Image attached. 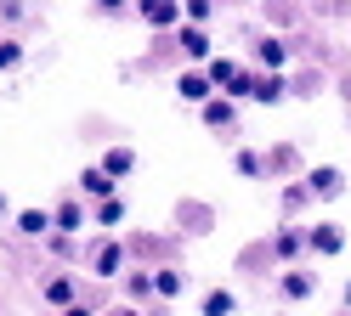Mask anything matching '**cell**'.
<instances>
[{
	"label": "cell",
	"mask_w": 351,
	"mask_h": 316,
	"mask_svg": "<svg viewBox=\"0 0 351 316\" xmlns=\"http://www.w3.org/2000/svg\"><path fill=\"white\" fill-rule=\"evenodd\" d=\"M312 293H317V271H306V265H289V271L278 277V300H283V305H306Z\"/></svg>",
	"instance_id": "cell-1"
},
{
	"label": "cell",
	"mask_w": 351,
	"mask_h": 316,
	"mask_svg": "<svg viewBox=\"0 0 351 316\" xmlns=\"http://www.w3.org/2000/svg\"><path fill=\"white\" fill-rule=\"evenodd\" d=\"M300 187L312 192L317 203H335V198L346 192V175H340L335 164H312V170H306V181H300Z\"/></svg>",
	"instance_id": "cell-2"
},
{
	"label": "cell",
	"mask_w": 351,
	"mask_h": 316,
	"mask_svg": "<svg viewBox=\"0 0 351 316\" xmlns=\"http://www.w3.org/2000/svg\"><path fill=\"white\" fill-rule=\"evenodd\" d=\"M340 248H346V232L335 220H317L312 232H306V254H340Z\"/></svg>",
	"instance_id": "cell-3"
},
{
	"label": "cell",
	"mask_w": 351,
	"mask_h": 316,
	"mask_svg": "<svg viewBox=\"0 0 351 316\" xmlns=\"http://www.w3.org/2000/svg\"><path fill=\"white\" fill-rule=\"evenodd\" d=\"M176 96H182V102H199V107H204V102L215 96V85L204 79V68H187V74H176Z\"/></svg>",
	"instance_id": "cell-4"
},
{
	"label": "cell",
	"mask_w": 351,
	"mask_h": 316,
	"mask_svg": "<svg viewBox=\"0 0 351 316\" xmlns=\"http://www.w3.org/2000/svg\"><path fill=\"white\" fill-rule=\"evenodd\" d=\"M97 170H102V175H108V181H114V187H119V181H125L130 170H136V147H108Z\"/></svg>",
	"instance_id": "cell-5"
},
{
	"label": "cell",
	"mask_w": 351,
	"mask_h": 316,
	"mask_svg": "<svg viewBox=\"0 0 351 316\" xmlns=\"http://www.w3.org/2000/svg\"><path fill=\"white\" fill-rule=\"evenodd\" d=\"M85 215H91V209H85V203H80V198H62V203H57V209H51V226H57V232H62V237H74V232H80V226H85Z\"/></svg>",
	"instance_id": "cell-6"
},
{
	"label": "cell",
	"mask_w": 351,
	"mask_h": 316,
	"mask_svg": "<svg viewBox=\"0 0 351 316\" xmlns=\"http://www.w3.org/2000/svg\"><path fill=\"white\" fill-rule=\"evenodd\" d=\"M40 300H46L51 311H69V305H80V288H74V277H46Z\"/></svg>",
	"instance_id": "cell-7"
},
{
	"label": "cell",
	"mask_w": 351,
	"mask_h": 316,
	"mask_svg": "<svg viewBox=\"0 0 351 316\" xmlns=\"http://www.w3.org/2000/svg\"><path fill=\"white\" fill-rule=\"evenodd\" d=\"M91 277H125V248L119 243H102L91 254Z\"/></svg>",
	"instance_id": "cell-8"
},
{
	"label": "cell",
	"mask_w": 351,
	"mask_h": 316,
	"mask_svg": "<svg viewBox=\"0 0 351 316\" xmlns=\"http://www.w3.org/2000/svg\"><path fill=\"white\" fill-rule=\"evenodd\" d=\"M80 198H91V209H97V203L119 198V192H114V181H108L102 170H80Z\"/></svg>",
	"instance_id": "cell-9"
},
{
	"label": "cell",
	"mask_w": 351,
	"mask_h": 316,
	"mask_svg": "<svg viewBox=\"0 0 351 316\" xmlns=\"http://www.w3.org/2000/svg\"><path fill=\"white\" fill-rule=\"evenodd\" d=\"M255 85H261V68H238V74L227 79V90H221V96L238 107V102H250V96H255Z\"/></svg>",
	"instance_id": "cell-10"
},
{
	"label": "cell",
	"mask_w": 351,
	"mask_h": 316,
	"mask_svg": "<svg viewBox=\"0 0 351 316\" xmlns=\"http://www.w3.org/2000/svg\"><path fill=\"white\" fill-rule=\"evenodd\" d=\"M272 254H278L283 265H295V260L306 254V232H295V226H283V232L272 237Z\"/></svg>",
	"instance_id": "cell-11"
},
{
	"label": "cell",
	"mask_w": 351,
	"mask_h": 316,
	"mask_svg": "<svg viewBox=\"0 0 351 316\" xmlns=\"http://www.w3.org/2000/svg\"><path fill=\"white\" fill-rule=\"evenodd\" d=\"M176 40H182V51H187L193 62H210V51H215L210 29H176Z\"/></svg>",
	"instance_id": "cell-12"
},
{
	"label": "cell",
	"mask_w": 351,
	"mask_h": 316,
	"mask_svg": "<svg viewBox=\"0 0 351 316\" xmlns=\"http://www.w3.org/2000/svg\"><path fill=\"white\" fill-rule=\"evenodd\" d=\"M283 57H289V51H283V40H272V34H255V62L267 68V74H278V68H283Z\"/></svg>",
	"instance_id": "cell-13"
},
{
	"label": "cell",
	"mask_w": 351,
	"mask_h": 316,
	"mask_svg": "<svg viewBox=\"0 0 351 316\" xmlns=\"http://www.w3.org/2000/svg\"><path fill=\"white\" fill-rule=\"evenodd\" d=\"M199 119H204V124H210V130H227V124H232V119H238V107H232V102H227V96H210V102H204V107H199Z\"/></svg>",
	"instance_id": "cell-14"
},
{
	"label": "cell",
	"mask_w": 351,
	"mask_h": 316,
	"mask_svg": "<svg viewBox=\"0 0 351 316\" xmlns=\"http://www.w3.org/2000/svg\"><path fill=\"white\" fill-rule=\"evenodd\" d=\"M182 288H187V277H182L176 265H159V271H153V293H159V300H176Z\"/></svg>",
	"instance_id": "cell-15"
},
{
	"label": "cell",
	"mask_w": 351,
	"mask_h": 316,
	"mask_svg": "<svg viewBox=\"0 0 351 316\" xmlns=\"http://www.w3.org/2000/svg\"><path fill=\"white\" fill-rule=\"evenodd\" d=\"M17 232L23 237H51V209H23L17 215Z\"/></svg>",
	"instance_id": "cell-16"
},
{
	"label": "cell",
	"mask_w": 351,
	"mask_h": 316,
	"mask_svg": "<svg viewBox=\"0 0 351 316\" xmlns=\"http://www.w3.org/2000/svg\"><path fill=\"white\" fill-rule=\"evenodd\" d=\"M199 311H204V316H232V311H238V293H232V288H210Z\"/></svg>",
	"instance_id": "cell-17"
},
{
	"label": "cell",
	"mask_w": 351,
	"mask_h": 316,
	"mask_svg": "<svg viewBox=\"0 0 351 316\" xmlns=\"http://www.w3.org/2000/svg\"><path fill=\"white\" fill-rule=\"evenodd\" d=\"M238 68H244V62H232V57H210V62H204V79H210L215 90H227V79L238 74Z\"/></svg>",
	"instance_id": "cell-18"
},
{
	"label": "cell",
	"mask_w": 351,
	"mask_h": 316,
	"mask_svg": "<svg viewBox=\"0 0 351 316\" xmlns=\"http://www.w3.org/2000/svg\"><path fill=\"white\" fill-rule=\"evenodd\" d=\"M283 96H289V79H283V74H261L255 102H283Z\"/></svg>",
	"instance_id": "cell-19"
},
{
	"label": "cell",
	"mask_w": 351,
	"mask_h": 316,
	"mask_svg": "<svg viewBox=\"0 0 351 316\" xmlns=\"http://www.w3.org/2000/svg\"><path fill=\"white\" fill-rule=\"evenodd\" d=\"M232 170H238V175H244V181H261V175H267V158H261L255 147H244V153H238V158H232Z\"/></svg>",
	"instance_id": "cell-20"
},
{
	"label": "cell",
	"mask_w": 351,
	"mask_h": 316,
	"mask_svg": "<svg viewBox=\"0 0 351 316\" xmlns=\"http://www.w3.org/2000/svg\"><path fill=\"white\" fill-rule=\"evenodd\" d=\"M91 220H97V226H108V232H114V226H125V198L97 203V209H91Z\"/></svg>",
	"instance_id": "cell-21"
},
{
	"label": "cell",
	"mask_w": 351,
	"mask_h": 316,
	"mask_svg": "<svg viewBox=\"0 0 351 316\" xmlns=\"http://www.w3.org/2000/svg\"><path fill=\"white\" fill-rule=\"evenodd\" d=\"M295 170H300V153H295V147H272L267 175H295Z\"/></svg>",
	"instance_id": "cell-22"
},
{
	"label": "cell",
	"mask_w": 351,
	"mask_h": 316,
	"mask_svg": "<svg viewBox=\"0 0 351 316\" xmlns=\"http://www.w3.org/2000/svg\"><path fill=\"white\" fill-rule=\"evenodd\" d=\"M142 23L165 29V23H182V6H142Z\"/></svg>",
	"instance_id": "cell-23"
},
{
	"label": "cell",
	"mask_w": 351,
	"mask_h": 316,
	"mask_svg": "<svg viewBox=\"0 0 351 316\" xmlns=\"http://www.w3.org/2000/svg\"><path fill=\"white\" fill-rule=\"evenodd\" d=\"M125 293H130V300H147V293H153V277H147V271H125Z\"/></svg>",
	"instance_id": "cell-24"
},
{
	"label": "cell",
	"mask_w": 351,
	"mask_h": 316,
	"mask_svg": "<svg viewBox=\"0 0 351 316\" xmlns=\"http://www.w3.org/2000/svg\"><path fill=\"white\" fill-rule=\"evenodd\" d=\"M306 203H312V192H306V187H300V181H295V187H289V192H283V215H300V209H306Z\"/></svg>",
	"instance_id": "cell-25"
},
{
	"label": "cell",
	"mask_w": 351,
	"mask_h": 316,
	"mask_svg": "<svg viewBox=\"0 0 351 316\" xmlns=\"http://www.w3.org/2000/svg\"><path fill=\"white\" fill-rule=\"evenodd\" d=\"M17 62H23V45H17V40H0V74H12Z\"/></svg>",
	"instance_id": "cell-26"
},
{
	"label": "cell",
	"mask_w": 351,
	"mask_h": 316,
	"mask_svg": "<svg viewBox=\"0 0 351 316\" xmlns=\"http://www.w3.org/2000/svg\"><path fill=\"white\" fill-rule=\"evenodd\" d=\"M182 17H193V23H210V6H204V0H187V6H182Z\"/></svg>",
	"instance_id": "cell-27"
},
{
	"label": "cell",
	"mask_w": 351,
	"mask_h": 316,
	"mask_svg": "<svg viewBox=\"0 0 351 316\" xmlns=\"http://www.w3.org/2000/svg\"><path fill=\"white\" fill-rule=\"evenodd\" d=\"M62 316H97L91 305H69V311H62Z\"/></svg>",
	"instance_id": "cell-28"
},
{
	"label": "cell",
	"mask_w": 351,
	"mask_h": 316,
	"mask_svg": "<svg viewBox=\"0 0 351 316\" xmlns=\"http://www.w3.org/2000/svg\"><path fill=\"white\" fill-rule=\"evenodd\" d=\"M108 316H142V311L136 305H119V311H108Z\"/></svg>",
	"instance_id": "cell-29"
},
{
	"label": "cell",
	"mask_w": 351,
	"mask_h": 316,
	"mask_svg": "<svg viewBox=\"0 0 351 316\" xmlns=\"http://www.w3.org/2000/svg\"><path fill=\"white\" fill-rule=\"evenodd\" d=\"M6 209H12V203H6V192H0V220H6Z\"/></svg>",
	"instance_id": "cell-30"
},
{
	"label": "cell",
	"mask_w": 351,
	"mask_h": 316,
	"mask_svg": "<svg viewBox=\"0 0 351 316\" xmlns=\"http://www.w3.org/2000/svg\"><path fill=\"white\" fill-rule=\"evenodd\" d=\"M340 293H346V311H351V282H346V288H340Z\"/></svg>",
	"instance_id": "cell-31"
}]
</instances>
